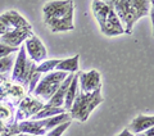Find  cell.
I'll return each mask as SVG.
<instances>
[{
  "label": "cell",
  "instance_id": "9",
  "mask_svg": "<svg viewBox=\"0 0 154 136\" xmlns=\"http://www.w3.org/2000/svg\"><path fill=\"white\" fill-rule=\"evenodd\" d=\"M28 35H32L31 28H19V30H14L12 32H7L5 35H3L0 37V42L9 48L18 49L16 46H18Z\"/></svg>",
  "mask_w": 154,
  "mask_h": 136
},
{
  "label": "cell",
  "instance_id": "5",
  "mask_svg": "<svg viewBox=\"0 0 154 136\" xmlns=\"http://www.w3.org/2000/svg\"><path fill=\"white\" fill-rule=\"evenodd\" d=\"M66 77H67L66 72H54V73H51V75H48L46 77H44V79L41 80V82L36 87L35 95H38L48 100L55 94V91L58 90L60 82H63Z\"/></svg>",
  "mask_w": 154,
  "mask_h": 136
},
{
  "label": "cell",
  "instance_id": "7",
  "mask_svg": "<svg viewBox=\"0 0 154 136\" xmlns=\"http://www.w3.org/2000/svg\"><path fill=\"white\" fill-rule=\"evenodd\" d=\"M33 68L32 63H30L26 57H25V48H22L21 51H19L18 59L16 63V67H14V72H13V80H17L22 84H26L28 80H31L32 77V70Z\"/></svg>",
  "mask_w": 154,
  "mask_h": 136
},
{
  "label": "cell",
  "instance_id": "14",
  "mask_svg": "<svg viewBox=\"0 0 154 136\" xmlns=\"http://www.w3.org/2000/svg\"><path fill=\"white\" fill-rule=\"evenodd\" d=\"M77 89H79V76L75 75L73 79H72L71 84L68 86V90H67V94H66V98H64V105H66V109H71L72 104L76 99V94H77Z\"/></svg>",
  "mask_w": 154,
  "mask_h": 136
},
{
  "label": "cell",
  "instance_id": "15",
  "mask_svg": "<svg viewBox=\"0 0 154 136\" xmlns=\"http://www.w3.org/2000/svg\"><path fill=\"white\" fill-rule=\"evenodd\" d=\"M41 108H42V104L40 101L31 100L30 98H26V100H23V103H22L21 112H23L26 116H31L33 113H36V112Z\"/></svg>",
  "mask_w": 154,
  "mask_h": 136
},
{
  "label": "cell",
  "instance_id": "2",
  "mask_svg": "<svg viewBox=\"0 0 154 136\" xmlns=\"http://www.w3.org/2000/svg\"><path fill=\"white\" fill-rule=\"evenodd\" d=\"M93 12L105 36H116L125 32L123 26L112 7V2H93Z\"/></svg>",
  "mask_w": 154,
  "mask_h": 136
},
{
  "label": "cell",
  "instance_id": "6",
  "mask_svg": "<svg viewBox=\"0 0 154 136\" xmlns=\"http://www.w3.org/2000/svg\"><path fill=\"white\" fill-rule=\"evenodd\" d=\"M66 119H69L68 114H63L59 116L57 118H50L46 119L44 122H23L18 126L19 131H23V132H31V134H36V135H41L45 132L46 128H51L54 127L55 125L64 122Z\"/></svg>",
  "mask_w": 154,
  "mask_h": 136
},
{
  "label": "cell",
  "instance_id": "17",
  "mask_svg": "<svg viewBox=\"0 0 154 136\" xmlns=\"http://www.w3.org/2000/svg\"><path fill=\"white\" fill-rule=\"evenodd\" d=\"M59 59H57V60H46V62H44L42 63V64L40 66V67H37L36 68V72H38V73H40V72H48V71H51L53 68H55L58 64H59Z\"/></svg>",
  "mask_w": 154,
  "mask_h": 136
},
{
  "label": "cell",
  "instance_id": "10",
  "mask_svg": "<svg viewBox=\"0 0 154 136\" xmlns=\"http://www.w3.org/2000/svg\"><path fill=\"white\" fill-rule=\"evenodd\" d=\"M26 48H27V51H28V54H30L32 60L41 62L46 58L45 48L42 45V42L38 40L36 36H31L30 40L26 41Z\"/></svg>",
  "mask_w": 154,
  "mask_h": 136
},
{
  "label": "cell",
  "instance_id": "24",
  "mask_svg": "<svg viewBox=\"0 0 154 136\" xmlns=\"http://www.w3.org/2000/svg\"><path fill=\"white\" fill-rule=\"evenodd\" d=\"M118 136H134V135H132L131 132H130V131H128L127 128H125V130H123V131H122V132H121V134H119Z\"/></svg>",
  "mask_w": 154,
  "mask_h": 136
},
{
  "label": "cell",
  "instance_id": "20",
  "mask_svg": "<svg viewBox=\"0 0 154 136\" xmlns=\"http://www.w3.org/2000/svg\"><path fill=\"white\" fill-rule=\"evenodd\" d=\"M17 49H14V48H9L7 45H4V44L0 42V58H3V57H5L8 55L9 53H12V51H16Z\"/></svg>",
  "mask_w": 154,
  "mask_h": 136
},
{
  "label": "cell",
  "instance_id": "13",
  "mask_svg": "<svg viewBox=\"0 0 154 136\" xmlns=\"http://www.w3.org/2000/svg\"><path fill=\"white\" fill-rule=\"evenodd\" d=\"M153 125H154V117L153 116H137V117L130 123L127 130L131 134L132 132L134 134H141V132H144V131L152 128Z\"/></svg>",
  "mask_w": 154,
  "mask_h": 136
},
{
  "label": "cell",
  "instance_id": "21",
  "mask_svg": "<svg viewBox=\"0 0 154 136\" xmlns=\"http://www.w3.org/2000/svg\"><path fill=\"white\" fill-rule=\"evenodd\" d=\"M68 125H69V121H68L67 123L62 125L60 127H58V128H55V130H53L51 132H50L49 135H48V136H60V135H62V132H63V131H64L67 127H68Z\"/></svg>",
  "mask_w": 154,
  "mask_h": 136
},
{
  "label": "cell",
  "instance_id": "18",
  "mask_svg": "<svg viewBox=\"0 0 154 136\" xmlns=\"http://www.w3.org/2000/svg\"><path fill=\"white\" fill-rule=\"evenodd\" d=\"M63 109L60 108H50V107H45L44 110H41L40 113H37L35 116V118H42V117H48V116H53V114H58L62 113Z\"/></svg>",
  "mask_w": 154,
  "mask_h": 136
},
{
  "label": "cell",
  "instance_id": "8",
  "mask_svg": "<svg viewBox=\"0 0 154 136\" xmlns=\"http://www.w3.org/2000/svg\"><path fill=\"white\" fill-rule=\"evenodd\" d=\"M79 82L82 93L90 94L91 91L100 89V75L96 71H90L88 73L81 72L79 75Z\"/></svg>",
  "mask_w": 154,
  "mask_h": 136
},
{
  "label": "cell",
  "instance_id": "16",
  "mask_svg": "<svg viewBox=\"0 0 154 136\" xmlns=\"http://www.w3.org/2000/svg\"><path fill=\"white\" fill-rule=\"evenodd\" d=\"M79 55H75L69 58V59H64L60 60L59 64H58L55 68H58L59 71H69V72H75L79 70Z\"/></svg>",
  "mask_w": 154,
  "mask_h": 136
},
{
  "label": "cell",
  "instance_id": "1",
  "mask_svg": "<svg viewBox=\"0 0 154 136\" xmlns=\"http://www.w3.org/2000/svg\"><path fill=\"white\" fill-rule=\"evenodd\" d=\"M44 21L53 32L73 30V3L68 0L45 4Z\"/></svg>",
  "mask_w": 154,
  "mask_h": 136
},
{
  "label": "cell",
  "instance_id": "19",
  "mask_svg": "<svg viewBox=\"0 0 154 136\" xmlns=\"http://www.w3.org/2000/svg\"><path fill=\"white\" fill-rule=\"evenodd\" d=\"M13 66V57H7L0 59V72H7Z\"/></svg>",
  "mask_w": 154,
  "mask_h": 136
},
{
  "label": "cell",
  "instance_id": "4",
  "mask_svg": "<svg viewBox=\"0 0 154 136\" xmlns=\"http://www.w3.org/2000/svg\"><path fill=\"white\" fill-rule=\"evenodd\" d=\"M102 101L103 98L100 95V89L95 90L94 93L90 94L81 93L80 96H77L75 99V104H72L71 107V117L84 122V121L88 119L89 114L93 112V109Z\"/></svg>",
  "mask_w": 154,
  "mask_h": 136
},
{
  "label": "cell",
  "instance_id": "12",
  "mask_svg": "<svg viewBox=\"0 0 154 136\" xmlns=\"http://www.w3.org/2000/svg\"><path fill=\"white\" fill-rule=\"evenodd\" d=\"M73 73L68 75V77L63 81L58 90L55 91V94L51 96V99L49 100V103L46 104V107H50V108H57V107H60L62 104H64V98H66V94H67V90H68V86L71 84L72 79H73Z\"/></svg>",
  "mask_w": 154,
  "mask_h": 136
},
{
  "label": "cell",
  "instance_id": "11",
  "mask_svg": "<svg viewBox=\"0 0 154 136\" xmlns=\"http://www.w3.org/2000/svg\"><path fill=\"white\" fill-rule=\"evenodd\" d=\"M0 21L4 23L8 30L11 27H14L16 30H19V28H31V26L27 23L26 19H23L17 12L11 11V12H7L0 16Z\"/></svg>",
  "mask_w": 154,
  "mask_h": 136
},
{
  "label": "cell",
  "instance_id": "22",
  "mask_svg": "<svg viewBox=\"0 0 154 136\" xmlns=\"http://www.w3.org/2000/svg\"><path fill=\"white\" fill-rule=\"evenodd\" d=\"M137 136H154V130H153V127H152V128H149V130H146V131H145V132L137 134Z\"/></svg>",
  "mask_w": 154,
  "mask_h": 136
},
{
  "label": "cell",
  "instance_id": "3",
  "mask_svg": "<svg viewBox=\"0 0 154 136\" xmlns=\"http://www.w3.org/2000/svg\"><path fill=\"white\" fill-rule=\"evenodd\" d=\"M114 12H117L118 19H121L125 25L123 31L126 33L132 32L134 23L143 16H146L149 12L150 2H112Z\"/></svg>",
  "mask_w": 154,
  "mask_h": 136
},
{
  "label": "cell",
  "instance_id": "23",
  "mask_svg": "<svg viewBox=\"0 0 154 136\" xmlns=\"http://www.w3.org/2000/svg\"><path fill=\"white\" fill-rule=\"evenodd\" d=\"M8 32V28L4 26V23L0 21V35H5V33Z\"/></svg>",
  "mask_w": 154,
  "mask_h": 136
}]
</instances>
